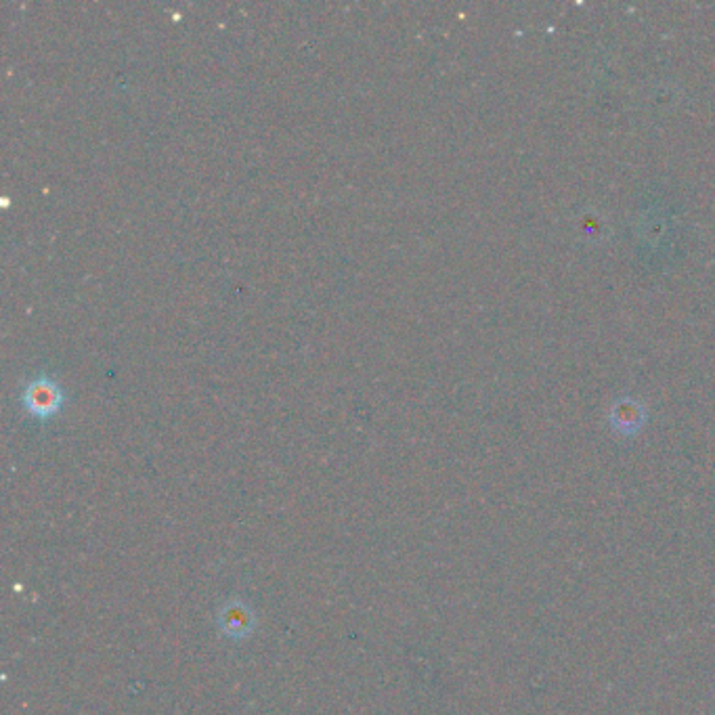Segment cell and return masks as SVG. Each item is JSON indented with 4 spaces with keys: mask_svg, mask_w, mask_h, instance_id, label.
<instances>
[{
    "mask_svg": "<svg viewBox=\"0 0 715 715\" xmlns=\"http://www.w3.org/2000/svg\"><path fill=\"white\" fill-rule=\"evenodd\" d=\"M24 403L30 409V414L49 418L61 407V393L51 380H36L26 388Z\"/></svg>",
    "mask_w": 715,
    "mask_h": 715,
    "instance_id": "3957f363",
    "label": "cell"
},
{
    "mask_svg": "<svg viewBox=\"0 0 715 715\" xmlns=\"http://www.w3.org/2000/svg\"><path fill=\"white\" fill-rule=\"evenodd\" d=\"M216 621H219L221 634L231 640H246L256 627V617H254L252 609L240 598L227 600L221 606L219 619Z\"/></svg>",
    "mask_w": 715,
    "mask_h": 715,
    "instance_id": "7a4b0ae2",
    "label": "cell"
},
{
    "mask_svg": "<svg viewBox=\"0 0 715 715\" xmlns=\"http://www.w3.org/2000/svg\"><path fill=\"white\" fill-rule=\"evenodd\" d=\"M648 418V409L640 399H634L630 395L617 397L611 405L609 411V422L617 435L630 439L636 437L638 432L644 428Z\"/></svg>",
    "mask_w": 715,
    "mask_h": 715,
    "instance_id": "6da1fadb",
    "label": "cell"
}]
</instances>
